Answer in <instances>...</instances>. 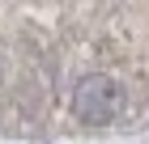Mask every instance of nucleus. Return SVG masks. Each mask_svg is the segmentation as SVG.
I'll use <instances>...</instances> for the list:
<instances>
[{
	"label": "nucleus",
	"instance_id": "f257e3e1",
	"mask_svg": "<svg viewBox=\"0 0 149 144\" xmlns=\"http://www.w3.org/2000/svg\"><path fill=\"white\" fill-rule=\"evenodd\" d=\"M72 110L81 123H111L115 114L124 110V89L115 85L111 76L94 72V76H81L72 89Z\"/></svg>",
	"mask_w": 149,
	"mask_h": 144
}]
</instances>
